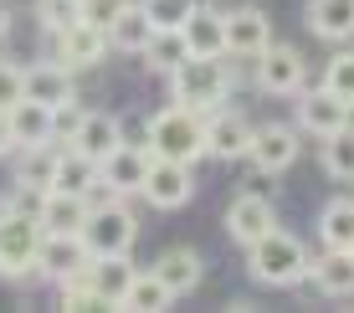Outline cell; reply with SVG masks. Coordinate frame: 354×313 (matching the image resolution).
<instances>
[{
  "instance_id": "obj_9",
  "label": "cell",
  "mask_w": 354,
  "mask_h": 313,
  "mask_svg": "<svg viewBox=\"0 0 354 313\" xmlns=\"http://www.w3.org/2000/svg\"><path fill=\"white\" fill-rule=\"evenodd\" d=\"M144 200H149L154 211H175V206H185V200L195 196V175H190V164H180V160H154L149 164V175H144V190H139Z\"/></svg>"
},
{
  "instance_id": "obj_31",
  "label": "cell",
  "mask_w": 354,
  "mask_h": 313,
  "mask_svg": "<svg viewBox=\"0 0 354 313\" xmlns=\"http://www.w3.org/2000/svg\"><path fill=\"white\" fill-rule=\"evenodd\" d=\"M144 10L160 31H185V21L201 10V0H144Z\"/></svg>"
},
{
  "instance_id": "obj_10",
  "label": "cell",
  "mask_w": 354,
  "mask_h": 313,
  "mask_svg": "<svg viewBox=\"0 0 354 313\" xmlns=\"http://www.w3.org/2000/svg\"><path fill=\"white\" fill-rule=\"evenodd\" d=\"M226 231H231V242H241V247L262 242L267 231H277V211H272V200L257 196V190H241V196L226 206Z\"/></svg>"
},
{
  "instance_id": "obj_20",
  "label": "cell",
  "mask_w": 354,
  "mask_h": 313,
  "mask_svg": "<svg viewBox=\"0 0 354 313\" xmlns=\"http://www.w3.org/2000/svg\"><path fill=\"white\" fill-rule=\"evenodd\" d=\"M26 98L57 108V103H72L77 98V88H72V67L67 62H36L26 67Z\"/></svg>"
},
{
  "instance_id": "obj_22",
  "label": "cell",
  "mask_w": 354,
  "mask_h": 313,
  "mask_svg": "<svg viewBox=\"0 0 354 313\" xmlns=\"http://www.w3.org/2000/svg\"><path fill=\"white\" fill-rule=\"evenodd\" d=\"M124 144V124H118L113 113H82V129L72 134V149H82V154H93L97 164L108 160V154Z\"/></svg>"
},
{
  "instance_id": "obj_33",
  "label": "cell",
  "mask_w": 354,
  "mask_h": 313,
  "mask_svg": "<svg viewBox=\"0 0 354 313\" xmlns=\"http://www.w3.org/2000/svg\"><path fill=\"white\" fill-rule=\"evenodd\" d=\"M324 88H334L344 103H354V52H339L334 62L324 67Z\"/></svg>"
},
{
  "instance_id": "obj_6",
  "label": "cell",
  "mask_w": 354,
  "mask_h": 313,
  "mask_svg": "<svg viewBox=\"0 0 354 313\" xmlns=\"http://www.w3.org/2000/svg\"><path fill=\"white\" fill-rule=\"evenodd\" d=\"M133 236H139V221H133L129 206H118V200H97L88 226H82V242H88L93 257H108V252H129Z\"/></svg>"
},
{
  "instance_id": "obj_8",
  "label": "cell",
  "mask_w": 354,
  "mask_h": 313,
  "mask_svg": "<svg viewBox=\"0 0 354 313\" xmlns=\"http://www.w3.org/2000/svg\"><path fill=\"white\" fill-rule=\"evenodd\" d=\"M349 124V103L339 98L334 88H308V93H298V129L303 134H313V139H328V134H339V129Z\"/></svg>"
},
{
  "instance_id": "obj_23",
  "label": "cell",
  "mask_w": 354,
  "mask_h": 313,
  "mask_svg": "<svg viewBox=\"0 0 354 313\" xmlns=\"http://www.w3.org/2000/svg\"><path fill=\"white\" fill-rule=\"evenodd\" d=\"M185 41H190V57H226V10L201 6L185 21Z\"/></svg>"
},
{
  "instance_id": "obj_38",
  "label": "cell",
  "mask_w": 354,
  "mask_h": 313,
  "mask_svg": "<svg viewBox=\"0 0 354 313\" xmlns=\"http://www.w3.org/2000/svg\"><path fill=\"white\" fill-rule=\"evenodd\" d=\"M6 31H10V10L0 6V36H6Z\"/></svg>"
},
{
  "instance_id": "obj_15",
  "label": "cell",
  "mask_w": 354,
  "mask_h": 313,
  "mask_svg": "<svg viewBox=\"0 0 354 313\" xmlns=\"http://www.w3.org/2000/svg\"><path fill=\"white\" fill-rule=\"evenodd\" d=\"M252 134H257V129H252L241 113H231V108L205 113V144H211L216 160H241V154L252 149Z\"/></svg>"
},
{
  "instance_id": "obj_1",
  "label": "cell",
  "mask_w": 354,
  "mask_h": 313,
  "mask_svg": "<svg viewBox=\"0 0 354 313\" xmlns=\"http://www.w3.org/2000/svg\"><path fill=\"white\" fill-rule=\"evenodd\" d=\"M154 160H180V164H195L201 154H211L205 144V113L201 108H185V103H169L149 118V134H144Z\"/></svg>"
},
{
  "instance_id": "obj_30",
  "label": "cell",
  "mask_w": 354,
  "mask_h": 313,
  "mask_svg": "<svg viewBox=\"0 0 354 313\" xmlns=\"http://www.w3.org/2000/svg\"><path fill=\"white\" fill-rule=\"evenodd\" d=\"M324 170L334 180H354V124H344L339 134L324 139Z\"/></svg>"
},
{
  "instance_id": "obj_32",
  "label": "cell",
  "mask_w": 354,
  "mask_h": 313,
  "mask_svg": "<svg viewBox=\"0 0 354 313\" xmlns=\"http://www.w3.org/2000/svg\"><path fill=\"white\" fill-rule=\"evenodd\" d=\"M36 16H41V26L52 36H62L67 26H77V21H82V0H41Z\"/></svg>"
},
{
  "instance_id": "obj_2",
  "label": "cell",
  "mask_w": 354,
  "mask_h": 313,
  "mask_svg": "<svg viewBox=\"0 0 354 313\" xmlns=\"http://www.w3.org/2000/svg\"><path fill=\"white\" fill-rule=\"evenodd\" d=\"M308 247L298 242V236H288L283 226L277 231H267L262 242H252L247 247V272H252V283H267V287H292V283H303L308 278Z\"/></svg>"
},
{
  "instance_id": "obj_7",
  "label": "cell",
  "mask_w": 354,
  "mask_h": 313,
  "mask_svg": "<svg viewBox=\"0 0 354 313\" xmlns=\"http://www.w3.org/2000/svg\"><path fill=\"white\" fill-rule=\"evenodd\" d=\"M93 267V252L82 236H62V231H46L41 236V257H36V272H46L57 287L72 283V278H88Z\"/></svg>"
},
{
  "instance_id": "obj_37",
  "label": "cell",
  "mask_w": 354,
  "mask_h": 313,
  "mask_svg": "<svg viewBox=\"0 0 354 313\" xmlns=\"http://www.w3.org/2000/svg\"><path fill=\"white\" fill-rule=\"evenodd\" d=\"M6 149H16V134H10V118L0 113V154H6Z\"/></svg>"
},
{
  "instance_id": "obj_24",
  "label": "cell",
  "mask_w": 354,
  "mask_h": 313,
  "mask_svg": "<svg viewBox=\"0 0 354 313\" xmlns=\"http://www.w3.org/2000/svg\"><path fill=\"white\" fill-rule=\"evenodd\" d=\"M154 31H160V26H154V21H149V10H144V0H139V6H133V0H129V6H124V16H118L113 26H108V41H113L118 52H144V46L154 41Z\"/></svg>"
},
{
  "instance_id": "obj_17",
  "label": "cell",
  "mask_w": 354,
  "mask_h": 313,
  "mask_svg": "<svg viewBox=\"0 0 354 313\" xmlns=\"http://www.w3.org/2000/svg\"><path fill=\"white\" fill-rule=\"evenodd\" d=\"M308 278L328 298H354V247H324V257L308 262Z\"/></svg>"
},
{
  "instance_id": "obj_16",
  "label": "cell",
  "mask_w": 354,
  "mask_h": 313,
  "mask_svg": "<svg viewBox=\"0 0 354 313\" xmlns=\"http://www.w3.org/2000/svg\"><path fill=\"white\" fill-rule=\"evenodd\" d=\"M108 46H113V41H108L103 26H93V21H77V26H67L62 36H57V62H67L72 72H77V67L103 62Z\"/></svg>"
},
{
  "instance_id": "obj_27",
  "label": "cell",
  "mask_w": 354,
  "mask_h": 313,
  "mask_svg": "<svg viewBox=\"0 0 354 313\" xmlns=\"http://www.w3.org/2000/svg\"><path fill=\"white\" fill-rule=\"evenodd\" d=\"M139 57H144V67H149V72H165V77H169V72L190 57V41H185V31H154V41L144 46Z\"/></svg>"
},
{
  "instance_id": "obj_19",
  "label": "cell",
  "mask_w": 354,
  "mask_h": 313,
  "mask_svg": "<svg viewBox=\"0 0 354 313\" xmlns=\"http://www.w3.org/2000/svg\"><path fill=\"white\" fill-rule=\"evenodd\" d=\"M154 272L165 278V287H169L175 298H185V293H195V287H201L205 262H201V252H195V247H165L160 262H154Z\"/></svg>"
},
{
  "instance_id": "obj_34",
  "label": "cell",
  "mask_w": 354,
  "mask_h": 313,
  "mask_svg": "<svg viewBox=\"0 0 354 313\" xmlns=\"http://www.w3.org/2000/svg\"><path fill=\"white\" fill-rule=\"evenodd\" d=\"M21 98H26V67L0 62V113H10Z\"/></svg>"
},
{
  "instance_id": "obj_12",
  "label": "cell",
  "mask_w": 354,
  "mask_h": 313,
  "mask_svg": "<svg viewBox=\"0 0 354 313\" xmlns=\"http://www.w3.org/2000/svg\"><path fill=\"white\" fill-rule=\"evenodd\" d=\"M154 154L149 144H118L113 154H108L97 170H103V185L113 190V196H129V190H144V175H149Z\"/></svg>"
},
{
  "instance_id": "obj_21",
  "label": "cell",
  "mask_w": 354,
  "mask_h": 313,
  "mask_svg": "<svg viewBox=\"0 0 354 313\" xmlns=\"http://www.w3.org/2000/svg\"><path fill=\"white\" fill-rule=\"evenodd\" d=\"M57 160H62V139H46V144H21L16 185H31V190H52V180H57Z\"/></svg>"
},
{
  "instance_id": "obj_13",
  "label": "cell",
  "mask_w": 354,
  "mask_h": 313,
  "mask_svg": "<svg viewBox=\"0 0 354 313\" xmlns=\"http://www.w3.org/2000/svg\"><path fill=\"white\" fill-rule=\"evenodd\" d=\"M133 278H139V267L129 262V252H108V257H93V267H88V283H93V293L103 298V308H124V298H129Z\"/></svg>"
},
{
  "instance_id": "obj_36",
  "label": "cell",
  "mask_w": 354,
  "mask_h": 313,
  "mask_svg": "<svg viewBox=\"0 0 354 313\" xmlns=\"http://www.w3.org/2000/svg\"><path fill=\"white\" fill-rule=\"evenodd\" d=\"M124 6L129 0H82V21H93V26H113L118 16H124Z\"/></svg>"
},
{
  "instance_id": "obj_3",
  "label": "cell",
  "mask_w": 354,
  "mask_h": 313,
  "mask_svg": "<svg viewBox=\"0 0 354 313\" xmlns=\"http://www.w3.org/2000/svg\"><path fill=\"white\" fill-rule=\"evenodd\" d=\"M169 93L175 103L201 108V113H216L231 93V62L226 57H185L175 72H169Z\"/></svg>"
},
{
  "instance_id": "obj_11",
  "label": "cell",
  "mask_w": 354,
  "mask_h": 313,
  "mask_svg": "<svg viewBox=\"0 0 354 313\" xmlns=\"http://www.w3.org/2000/svg\"><path fill=\"white\" fill-rule=\"evenodd\" d=\"M247 160L257 164L262 175H283L288 164L298 160V129H288V124H262L257 134H252Z\"/></svg>"
},
{
  "instance_id": "obj_26",
  "label": "cell",
  "mask_w": 354,
  "mask_h": 313,
  "mask_svg": "<svg viewBox=\"0 0 354 313\" xmlns=\"http://www.w3.org/2000/svg\"><path fill=\"white\" fill-rule=\"evenodd\" d=\"M6 118H10V134H16V149H21V144H46V139H57V134H52V108L36 103V98H21Z\"/></svg>"
},
{
  "instance_id": "obj_4",
  "label": "cell",
  "mask_w": 354,
  "mask_h": 313,
  "mask_svg": "<svg viewBox=\"0 0 354 313\" xmlns=\"http://www.w3.org/2000/svg\"><path fill=\"white\" fill-rule=\"evenodd\" d=\"M41 216L21 211V206H6L0 211V278H26L36 272V257H41Z\"/></svg>"
},
{
  "instance_id": "obj_14",
  "label": "cell",
  "mask_w": 354,
  "mask_h": 313,
  "mask_svg": "<svg viewBox=\"0 0 354 313\" xmlns=\"http://www.w3.org/2000/svg\"><path fill=\"white\" fill-rule=\"evenodd\" d=\"M272 46V21L262 10H226V57H262Z\"/></svg>"
},
{
  "instance_id": "obj_28",
  "label": "cell",
  "mask_w": 354,
  "mask_h": 313,
  "mask_svg": "<svg viewBox=\"0 0 354 313\" xmlns=\"http://www.w3.org/2000/svg\"><path fill=\"white\" fill-rule=\"evenodd\" d=\"M319 242L324 247H354V200H328L319 211Z\"/></svg>"
},
{
  "instance_id": "obj_25",
  "label": "cell",
  "mask_w": 354,
  "mask_h": 313,
  "mask_svg": "<svg viewBox=\"0 0 354 313\" xmlns=\"http://www.w3.org/2000/svg\"><path fill=\"white\" fill-rule=\"evenodd\" d=\"M308 26L324 41H344L354 36V0H308Z\"/></svg>"
},
{
  "instance_id": "obj_5",
  "label": "cell",
  "mask_w": 354,
  "mask_h": 313,
  "mask_svg": "<svg viewBox=\"0 0 354 313\" xmlns=\"http://www.w3.org/2000/svg\"><path fill=\"white\" fill-rule=\"evenodd\" d=\"M252 77H257V88L272 93V98H292V93H303V82H308V62H303L298 46L272 41L262 57H252Z\"/></svg>"
},
{
  "instance_id": "obj_35",
  "label": "cell",
  "mask_w": 354,
  "mask_h": 313,
  "mask_svg": "<svg viewBox=\"0 0 354 313\" xmlns=\"http://www.w3.org/2000/svg\"><path fill=\"white\" fill-rule=\"evenodd\" d=\"M82 113H88V108H77V98H72V103H57V108H52V134L62 139V144H72V134L82 129Z\"/></svg>"
},
{
  "instance_id": "obj_18",
  "label": "cell",
  "mask_w": 354,
  "mask_h": 313,
  "mask_svg": "<svg viewBox=\"0 0 354 313\" xmlns=\"http://www.w3.org/2000/svg\"><path fill=\"white\" fill-rule=\"evenodd\" d=\"M88 216H93V200H88V196H67V190H46V200H41V231L82 236Z\"/></svg>"
},
{
  "instance_id": "obj_29",
  "label": "cell",
  "mask_w": 354,
  "mask_h": 313,
  "mask_svg": "<svg viewBox=\"0 0 354 313\" xmlns=\"http://www.w3.org/2000/svg\"><path fill=\"white\" fill-rule=\"evenodd\" d=\"M175 303V293H169L165 287V278L160 272H139V278H133V287H129V298H124V308H139V313H160V308H169Z\"/></svg>"
}]
</instances>
